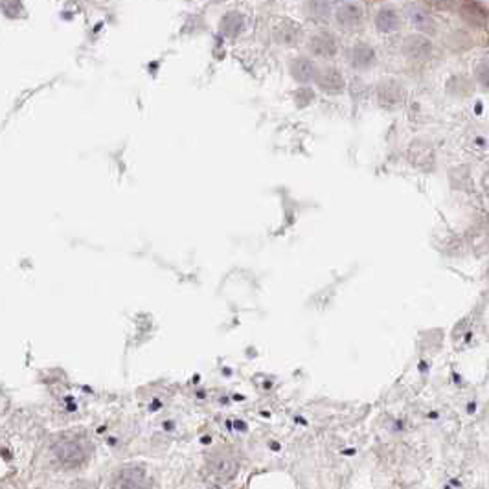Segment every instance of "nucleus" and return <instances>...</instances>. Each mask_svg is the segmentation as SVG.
I'll return each instance as SVG.
<instances>
[{
    "mask_svg": "<svg viewBox=\"0 0 489 489\" xmlns=\"http://www.w3.org/2000/svg\"><path fill=\"white\" fill-rule=\"evenodd\" d=\"M409 17L416 28L420 30V32H423V34H434V32H436V23H434V19L431 17V13L427 12V10H423V8L412 6L410 8Z\"/></svg>",
    "mask_w": 489,
    "mask_h": 489,
    "instance_id": "obj_12",
    "label": "nucleus"
},
{
    "mask_svg": "<svg viewBox=\"0 0 489 489\" xmlns=\"http://www.w3.org/2000/svg\"><path fill=\"white\" fill-rule=\"evenodd\" d=\"M289 70L291 76H293L298 83H311V81L317 80V74H319V70H317L313 61L304 56L295 57L289 63Z\"/></svg>",
    "mask_w": 489,
    "mask_h": 489,
    "instance_id": "obj_8",
    "label": "nucleus"
},
{
    "mask_svg": "<svg viewBox=\"0 0 489 489\" xmlns=\"http://www.w3.org/2000/svg\"><path fill=\"white\" fill-rule=\"evenodd\" d=\"M348 59L355 69H370L376 63V50L366 43H357L348 52Z\"/></svg>",
    "mask_w": 489,
    "mask_h": 489,
    "instance_id": "obj_10",
    "label": "nucleus"
},
{
    "mask_svg": "<svg viewBox=\"0 0 489 489\" xmlns=\"http://www.w3.org/2000/svg\"><path fill=\"white\" fill-rule=\"evenodd\" d=\"M475 78L482 87L489 89V63H480L475 69Z\"/></svg>",
    "mask_w": 489,
    "mask_h": 489,
    "instance_id": "obj_17",
    "label": "nucleus"
},
{
    "mask_svg": "<svg viewBox=\"0 0 489 489\" xmlns=\"http://www.w3.org/2000/svg\"><path fill=\"white\" fill-rule=\"evenodd\" d=\"M309 10V15L311 17H317V19H326L328 15H330V10H331V4L330 2H309L308 6H306Z\"/></svg>",
    "mask_w": 489,
    "mask_h": 489,
    "instance_id": "obj_16",
    "label": "nucleus"
},
{
    "mask_svg": "<svg viewBox=\"0 0 489 489\" xmlns=\"http://www.w3.org/2000/svg\"><path fill=\"white\" fill-rule=\"evenodd\" d=\"M376 26L381 34H392L399 28L398 12L392 8H383L376 15Z\"/></svg>",
    "mask_w": 489,
    "mask_h": 489,
    "instance_id": "obj_13",
    "label": "nucleus"
},
{
    "mask_svg": "<svg viewBox=\"0 0 489 489\" xmlns=\"http://www.w3.org/2000/svg\"><path fill=\"white\" fill-rule=\"evenodd\" d=\"M460 15L467 24H471V26H478V28H482V26H486V23H488V13L484 12L482 8L478 6V4H473V2H466V4H462Z\"/></svg>",
    "mask_w": 489,
    "mask_h": 489,
    "instance_id": "obj_14",
    "label": "nucleus"
},
{
    "mask_svg": "<svg viewBox=\"0 0 489 489\" xmlns=\"http://www.w3.org/2000/svg\"><path fill=\"white\" fill-rule=\"evenodd\" d=\"M377 94H379V102L383 105H387V107H396V105H399L405 100V92L401 85L392 80L381 83L379 89H377Z\"/></svg>",
    "mask_w": 489,
    "mask_h": 489,
    "instance_id": "obj_11",
    "label": "nucleus"
},
{
    "mask_svg": "<svg viewBox=\"0 0 489 489\" xmlns=\"http://www.w3.org/2000/svg\"><path fill=\"white\" fill-rule=\"evenodd\" d=\"M238 471V460L230 455H212L206 462V475L217 484L230 482L236 478Z\"/></svg>",
    "mask_w": 489,
    "mask_h": 489,
    "instance_id": "obj_1",
    "label": "nucleus"
},
{
    "mask_svg": "<svg viewBox=\"0 0 489 489\" xmlns=\"http://www.w3.org/2000/svg\"><path fill=\"white\" fill-rule=\"evenodd\" d=\"M56 458L67 467H80L87 462V453L74 440H59L52 447Z\"/></svg>",
    "mask_w": 489,
    "mask_h": 489,
    "instance_id": "obj_3",
    "label": "nucleus"
},
{
    "mask_svg": "<svg viewBox=\"0 0 489 489\" xmlns=\"http://www.w3.org/2000/svg\"><path fill=\"white\" fill-rule=\"evenodd\" d=\"M241 26H243V19H241V15H239L238 12H230L228 15H225L221 21L223 34L227 35L238 34Z\"/></svg>",
    "mask_w": 489,
    "mask_h": 489,
    "instance_id": "obj_15",
    "label": "nucleus"
},
{
    "mask_svg": "<svg viewBox=\"0 0 489 489\" xmlns=\"http://www.w3.org/2000/svg\"><path fill=\"white\" fill-rule=\"evenodd\" d=\"M273 32L274 39L282 46H296L304 39V30L293 19H280L278 23L274 24Z\"/></svg>",
    "mask_w": 489,
    "mask_h": 489,
    "instance_id": "obj_4",
    "label": "nucleus"
},
{
    "mask_svg": "<svg viewBox=\"0 0 489 489\" xmlns=\"http://www.w3.org/2000/svg\"><path fill=\"white\" fill-rule=\"evenodd\" d=\"M309 52L317 57H324V59H331L337 56L339 52V41L330 32H317V34L309 39L308 43Z\"/></svg>",
    "mask_w": 489,
    "mask_h": 489,
    "instance_id": "obj_6",
    "label": "nucleus"
},
{
    "mask_svg": "<svg viewBox=\"0 0 489 489\" xmlns=\"http://www.w3.org/2000/svg\"><path fill=\"white\" fill-rule=\"evenodd\" d=\"M433 52V43L425 35H410L403 43V54L410 59H427Z\"/></svg>",
    "mask_w": 489,
    "mask_h": 489,
    "instance_id": "obj_9",
    "label": "nucleus"
},
{
    "mask_svg": "<svg viewBox=\"0 0 489 489\" xmlns=\"http://www.w3.org/2000/svg\"><path fill=\"white\" fill-rule=\"evenodd\" d=\"M113 489H151V480L144 467H124L116 473Z\"/></svg>",
    "mask_w": 489,
    "mask_h": 489,
    "instance_id": "obj_2",
    "label": "nucleus"
},
{
    "mask_svg": "<svg viewBox=\"0 0 489 489\" xmlns=\"http://www.w3.org/2000/svg\"><path fill=\"white\" fill-rule=\"evenodd\" d=\"M315 83L319 85L320 91L326 92V94H333V96L342 94L346 89V80H344L341 70L335 69V67H326V69L319 70Z\"/></svg>",
    "mask_w": 489,
    "mask_h": 489,
    "instance_id": "obj_5",
    "label": "nucleus"
},
{
    "mask_svg": "<svg viewBox=\"0 0 489 489\" xmlns=\"http://www.w3.org/2000/svg\"><path fill=\"white\" fill-rule=\"evenodd\" d=\"M364 10L359 2H342L337 8V21L344 28H355L363 23Z\"/></svg>",
    "mask_w": 489,
    "mask_h": 489,
    "instance_id": "obj_7",
    "label": "nucleus"
},
{
    "mask_svg": "<svg viewBox=\"0 0 489 489\" xmlns=\"http://www.w3.org/2000/svg\"><path fill=\"white\" fill-rule=\"evenodd\" d=\"M208 489H221L219 486H212V488H208Z\"/></svg>",
    "mask_w": 489,
    "mask_h": 489,
    "instance_id": "obj_18",
    "label": "nucleus"
}]
</instances>
